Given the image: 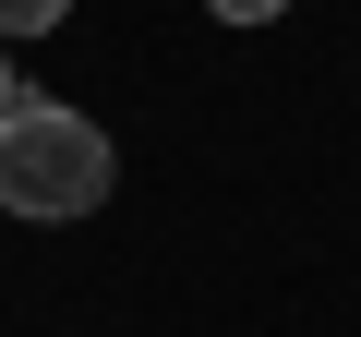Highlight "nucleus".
Returning <instances> with one entry per match:
<instances>
[{
  "label": "nucleus",
  "instance_id": "obj_3",
  "mask_svg": "<svg viewBox=\"0 0 361 337\" xmlns=\"http://www.w3.org/2000/svg\"><path fill=\"white\" fill-rule=\"evenodd\" d=\"M205 13H217V25H265L277 0H205Z\"/></svg>",
  "mask_w": 361,
  "mask_h": 337
},
{
  "label": "nucleus",
  "instance_id": "obj_4",
  "mask_svg": "<svg viewBox=\"0 0 361 337\" xmlns=\"http://www.w3.org/2000/svg\"><path fill=\"white\" fill-rule=\"evenodd\" d=\"M25 109V73H13V49H0V121H13Z\"/></svg>",
  "mask_w": 361,
  "mask_h": 337
},
{
  "label": "nucleus",
  "instance_id": "obj_1",
  "mask_svg": "<svg viewBox=\"0 0 361 337\" xmlns=\"http://www.w3.org/2000/svg\"><path fill=\"white\" fill-rule=\"evenodd\" d=\"M109 133L85 121V109H13L0 121V205L13 217H85V205H109Z\"/></svg>",
  "mask_w": 361,
  "mask_h": 337
},
{
  "label": "nucleus",
  "instance_id": "obj_2",
  "mask_svg": "<svg viewBox=\"0 0 361 337\" xmlns=\"http://www.w3.org/2000/svg\"><path fill=\"white\" fill-rule=\"evenodd\" d=\"M61 13H73V0H0V37H49Z\"/></svg>",
  "mask_w": 361,
  "mask_h": 337
}]
</instances>
